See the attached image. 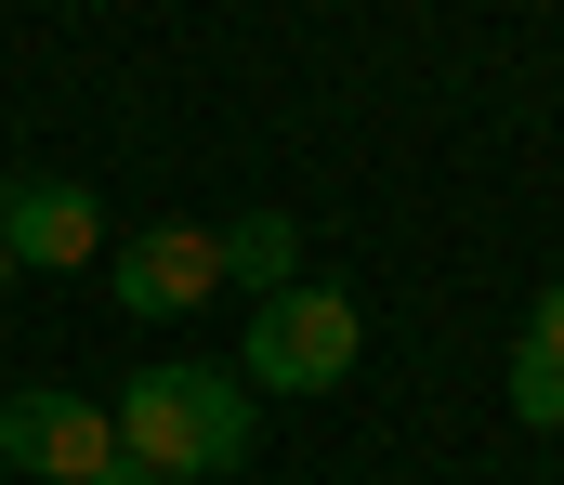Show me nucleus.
Instances as JSON below:
<instances>
[{
  "label": "nucleus",
  "instance_id": "obj_3",
  "mask_svg": "<svg viewBox=\"0 0 564 485\" xmlns=\"http://www.w3.org/2000/svg\"><path fill=\"white\" fill-rule=\"evenodd\" d=\"M0 250H13V276H79V263H106V197L66 184V170H13L0 184Z\"/></svg>",
  "mask_w": 564,
  "mask_h": 485
},
{
  "label": "nucleus",
  "instance_id": "obj_2",
  "mask_svg": "<svg viewBox=\"0 0 564 485\" xmlns=\"http://www.w3.org/2000/svg\"><path fill=\"white\" fill-rule=\"evenodd\" d=\"M250 381L263 394H341L355 381V354H368V316H355V289H328V276H302V289H276L263 316H250Z\"/></svg>",
  "mask_w": 564,
  "mask_h": 485
},
{
  "label": "nucleus",
  "instance_id": "obj_1",
  "mask_svg": "<svg viewBox=\"0 0 564 485\" xmlns=\"http://www.w3.org/2000/svg\"><path fill=\"white\" fill-rule=\"evenodd\" d=\"M119 460L158 485H197V473H237L250 460V381H224V367H132V394H119Z\"/></svg>",
  "mask_w": 564,
  "mask_h": 485
},
{
  "label": "nucleus",
  "instance_id": "obj_6",
  "mask_svg": "<svg viewBox=\"0 0 564 485\" xmlns=\"http://www.w3.org/2000/svg\"><path fill=\"white\" fill-rule=\"evenodd\" d=\"M512 420H525V433H564V289L525 302V341H512Z\"/></svg>",
  "mask_w": 564,
  "mask_h": 485
},
{
  "label": "nucleus",
  "instance_id": "obj_9",
  "mask_svg": "<svg viewBox=\"0 0 564 485\" xmlns=\"http://www.w3.org/2000/svg\"><path fill=\"white\" fill-rule=\"evenodd\" d=\"M0 289H13V250H0Z\"/></svg>",
  "mask_w": 564,
  "mask_h": 485
},
{
  "label": "nucleus",
  "instance_id": "obj_5",
  "mask_svg": "<svg viewBox=\"0 0 564 485\" xmlns=\"http://www.w3.org/2000/svg\"><path fill=\"white\" fill-rule=\"evenodd\" d=\"M106 289H119V316H197L210 289H224V236L210 223H144V236H119L106 250Z\"/></svg>",
  "mask_w": 564,
  "mask_h": 485
},
{
  "label": "nucleus",
  "instance_id": "obj_8",
  "mask_svg": "<svg viewBox=\"0 0 564 485\" xmlns=\"http://www.w3.org/2000/svg\"><path fill=\"white\" fill-rule=\"evenodd\" d=\"M79 485H158V473H132V460H106V473H79Z\"/></svg>",
  "mask_w": 564,
  "mask_h": 485
},
{
  "label": "nucleus",
  "instance_id": "obj_4",
  "mask_svg": "<svg viewBox=\"0 0 564 485\" xmlns=\"http://www.w3.org/2000/svg\"><path fill=\"white\" fill-rule=\"evenodd\" d=\"M0 460L40 485H79L119 460V420L93 407V394H66V381H26V394H0Z\"/></svg>",
  "mask_w": 564,
  "mask_h": 485
},
{
  "label": "nucleus",
  "instance_id": "obj_7",
  "mask_svg": "<svg viewBox=\"0 0 564 485\" xmlns=\"http://www.w3.org/2000/svg\"><path fill=\"white\" fill-rule=\"evenodd\" d=\"M224 276H237V289H263V302H276V289H302V223H289V210L224 223Z\"/></svg>",
  "mask_w": 564,
  "mask_h": 485
}]
</instances>
